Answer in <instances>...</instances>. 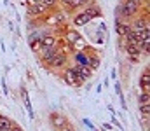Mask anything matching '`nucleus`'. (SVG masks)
Instances as JSON below:
<instances>
[{
    "mask_svg": "<svg viewBox=\"0 0 150 131\" xmlns=\"http://www.w3.org/2000/svg\"><path fill=\"white\" fill-rule=\"evenodd\" d=\"M143 9H147V5H143L140 0H120L115 7V18H119L120 21H131Z\"/></svg>",
    "mask_w": 150,
    "mask_h": 131,
    "instance_id": "nucleus-1",
    "label": "nucleus"
},
{
    "mask_svg": "<svg viewBox=\"0 0 150 131\" xmlns=\"http://www.w3.org/2000/svg\"><path fill=\"white\" fill-rule=\"evenodd\" d=\"M68 61H70V56H67V54H63L59 49H56V52H54L45 63H42V67L47 68V70H51L52 74H56V72H59V70H65V68L68 67Z\"/></svg>",
    "mask_w": 150,
    "mask_h": 131,
    "instance_id": "nucleus-2",
    "label": "nucleus"
},
{
    "mask_svg": "<svg viewBox=\"0 0 150 131\" xmlns=\"http://www.w3.org/2000/svg\"><path fill=\"white\" fill-rule=\"evenodd\" d=\"M61 79H63V82L67 86H70V87H82L86 84V81L75 72L72 67H67L65 70H61Z\"/></svg>",
    "mask_w": 150,
    "mask_h": 131,
    "instance_id": "nucleus-3",
    "label": "nucleus"
},
{
    "mask_svg": "<svg viewBox=\"0 0 150 131\" xmlns=\"http://www.w3.org/2000/svg\"><path fill=\"white\" fill-rule=\"evenodd\" d=\"M129 26H131V30H134V32L150 30V26H149V7L143 9L138 16H134V18L129 21Z\"/></svg>",
    "mask_w": 150,
    "mask_h": 131,
    "instance_id": "nucleus-4",
    "label": "nucleus"
},
{
    "mask_svg": "<svg viewBox=\"0 0 150 131\" xmlns=\"http://www.w3.org/2000/svg\"><path fill=\"white\" fill-rule=\"evenodd\" d=\"M44 25L45 26H52V28H59L61 25H65V19H63V14L56 9V11H51V12H47L44 18Z\"/></svg>",
    "mask_w": 150,
    "mask_h": 131,
    "instance_id": "nucleus-5",
    "label": "nucleus"
},
{
    "mask_svg": "<svg viewBox=\"0 0 150 131\" xmlns=\"http://www.w3.org/2000/svg\"><path fill=\"white\" fill-rule=\"evenodd\" d=\"M91 2H94V0H59V7H63L67 12H74L79 9H84Z\"/></svg>",
    "mask_w": 150,
    "mask_h": 131,
    "instance_id": "nucleus-6",
    "label": "nucleus"
},
{
    "mask_svg": "<svg viewBox=\"0 0 150 131\" xmlns=\"http://www.w3.org/2000/svg\"><path fill=\"white\" fill-rule=\"evenodd\" d=\"M47 12H49V11H47L40 2H33V4H28V5H26V14H28L30 18H38V19H40V18H44Z\"/></svg>",
    "mask_w": 150,
    "mask_h": 131,
    "instance_id": "nucleus-7",
    "label": "nucleus"
},
{
    "mask_svg": "<svg viewBox=\"0 0 150 131\" xmlns=\"http://www.w3.org/2000/svg\"><path fill=\"white\" fill-rule=\"evenodd\" d=\"M67 123H68V119H67L65 114H61V112H51L49 114V124L56 131L59 130V128H63Z\"/></svg>",
    "mask_w": 150,
    "mask_h": 131,
    "instance_id": "nucleus-8",
    "label": "nucleus"
},
{
    "mask_svg": "<svg viewBox=\"0 0 150 131\" xmlns=\"http://www.w3.org/2000/svg\"><path fill=\"white\" fill-rule=\"evenodd\" d=\"M86 51H87V54H89V65H87V67H89L93 72H98V70L101 68V58H100V54H98L96 51H93L91 45H87Z\"/></svg>",
    "mask_w": 150,
    "mask_h": 131,
    "instance_id": "nucleus-9",
    "label": "nucleus"
},
{
    "mask_svg": "<svg viewBox=\"0 0 150 131\" xmlns=\"http://www.w3.org/2000/svg\"><path fill=\"white\" fill-rule=\"evenodd\" d=\"M91 19H98V18H103V12H101V9H100V5L96 4V0L94 2H91V4H87L84 9H82Z\"/></svg>",
    "mask_w": 150,
    "mask_h": 131,
    "instance_id": "nucleus-10",
    "label": "nucleus"
},
{
    "mask_svg": "<svg viewBox=\"0 0 150 131\" xmlns=\"http://www.w3.org/2000/svg\"><path fill=\"white\" fill-rule=\"evenodd\" d=\"M91 21H93V19H91V18H89L84 11L75 12L74 18H72V23H74V26H77V28H80V26H87Z\"/></svg>",
    "mask_w": 150,
    "mask_h": 131,
    "instance_id": "nucleus-11",
    "label": "nucleus"
},
{
    "mask_svg": "<svg viewBox=\"0 0 150 131\" xmlns=\"http://www.w3.org/2000/svg\"><path fill=\"white\" fill-rule=\"evenodd\" d=\"M58 42H59V37H58L56 33H51V32H47V33L42 37V47L54 49V47H58Z\"/></svg>",
    "mask_w": 150,
    "mask_h": 131,
    "instance_id": "nucleus-12",
    "label": "nucleus"
},
{
    "mask_svg": "<svg viewBox=\"0 0 150 131\" xmlns=\"http://www.w3.org/2000/svg\"><path fill=\"white\" fill-rule=\"evenodd\" d=\"M129 32H131L129 21H120L119 18H115V33H117L119 37H126Z\"/></svg>",
    "mask_w": 150,
    "mask_h": 131,
    "instance_id": "nucleus-13",
    "label": "nucleus"
},
{
    "mask_svg": "<svg viewBox=\"0 0 150 131\" xmlns=\"http://www.w3.org/2000/svg\"><path fill=\"white\" fill-rule=\"evenodd\" d=\"M72 58H74L75 65H80V67H87L89 65V54H87L86 49L84 51H75L72 54Z\"/></svg>",
    "mask_w": 150,
    "mask_h": 131,
    "instance_id": "nucleus-14",
    "label": "nucleus"
},
{
    "mask_svg": "<svg viewBox=\"0 0 150 131\" xmlns=\"http://www.w3.org/2000/svg\"><path fill=\"white\" fill-rule=\"evenodd\" d=\"M140 87H142V93H150V68L149 67H145V70L140 75Z\"/></svg>",
    "mask_w": 150,
    "mask_h": 131,
    "instance_id": "nucleus-15",
    "label": "nucleus"
},
{
    "mask_svg": "<svg viewBox=\"0 0 150 131\" xmlns=\"http://www.w3.org/2000/svg\"><path fill=\"white\" fill-rule=\"evenodd\" d=\"M72 68H74L75 72H77V74H79V75H80V77H82V79L86 81V82H87V81H91V79L94 77V72H93V70H91L89 67H80V65H74Z\"/></svg>",
    "mask_w": 150,
    "mask_h": 131,
    "instance_id": "nucleus-16",
    "label": "nucleus"
},
{
    "mask_svg": "<svg viewBox=\"0 0 150 131\" xmlns=\"http://www.w3.org/2000/svg\"><path fill=\"white\" fill-rule=\"evenodd\" d=\"M12 124H14V121H12L11 117H7V115L0 114V131H11Z\"/></svg>",
    "mask_w": 150,
    "mask_h": 131,
    "instance_id": "nucleus-17",
    "label": "nucleus"
},
{
    "mask_svg": "<svg viewBox=\"0 0 150 131\" xmlns=\"http://www.w3.org/2000/svg\"><path fill=\"white\" fill-rule=\"evenodd\" d=\"M124 51H126V54L131 56V58H140V56H142V51H140L138 45H127Z\"/></svg>",
    "mask_w": 150,
    "mask_h": 131,
    "instance_id": "nucleus-18",
    "label": "nucleus"
},
{
    "mask_svg": "<svg viewBox=\"0 0 150 131\" xmlns=\"http://www.w3.org/2000/svg\"><path fill=\"white\" fill-rule=\"evenodd\" d=\"M40 4L51 12V11H56L59 7V0H40Z\"/></svg>",
    "mask_w": 150,
    "mask_h": 131,
    "instance_id": "nucleus-19",
    "label": "nucleus"
},
{
    "mask_svg": "<svg viewBox=\"0 0 150 131\" xmlns=\"http://www.w3.org/2000/svg\"><path fill=\"white\" fill-rule=\"evenodd\" d=\"M72 45H74L75 51H84V49H86V47H87L89 44H87V40H86L84 37H80V39H77V40H75L74 44H72Z\"/></svg>",
    "mask_w": 150,
    "mask_h": 131,
    "instance_id": "nucleus-20",
    "label": "nucleus"
},
{
    "mask_svg": "<svg viewBox=\"0 0 150 131\" xmlns=\"http://www.w3.org/2000/svg\"><path fill=\"white\" fill-rule=\"evenodd\" d=\"M28 45H30V49H32V52H33V54L37 56V54H38V51L42 49V39H37V40H33V42H30Z\"/></svg>",
    "mask_w": 150,
    "mask_h": 131,
    "instance_id": "nucleus-21",
    "label": "nucleus"
},
{
    "mask_svg": "<svg viewBox=\"0 0 150 131\" xmlns=\"http://www.w3.org/2000/svg\"><path fill=\"white\" fill-rule=\"evenodd\" d=\"M140 114H142L143 121L149 123V119H150V105H140Z\"/></svg>",
    "mask_w": 150,
    "mask_h": 131,
    "instance_id": "nucleus-22",
    "label": "nucleus"
},
{
    "mask_svg": "<svg viewBox=\"0 0 150 131\" xmlns=\"http://www.w3.org/2000/svg\"><path fill=\"white\" fill-rule=\"evenodd\" d=\"M138 103L140 105H150V93H140Z\"/></svg>",
    "mask_w": 150,
    "mask_h": 131,
    "instance_id": "nucleus-23",
    "label": "nucleus"
},
{
    "mask_svg": "<svg viewBox=\"0 0 150 131\" xmlns=\"http://www.w3.org/2000/svg\"><path fill=\"white\" fill-rule=\"evenodd\" d=\"M119 47H120L122 51L127 47V40H126V37H119Z\"/></svg>",
    "mask_w": 150,
    "mask_h": 131,
    "instance_id": "nucleus-24",
    "label": "nucleus"
},
{
    "mask_svg": "<svg viewBox=\"0 0 150 131\" xmlns=\"http://www.w3.org/2000/svg\"><path fill=\"white\" fill-rule=\"evenodd\" d=\"M58 131H75V128H74V124H70V123H67L63 128H59Z\"/></svg>",
    "mask_w": 150,
    "mask_h": 131,
    "instance_id": "nucleus-25",
    "label": "nucleus"
},
{
    "mask_svg": "<svg viewBox=\"0 0 150 131\" xmlns=\"http://www.w3.org/2000/svg\"><path fill=\"white\" fill-rule=\"evenodd\" d=\"M82 123H84V124H86V126H87V128H89L91 131H94V130H96V128H94V124H93V123H91L89 119H82Z\"/></svg>",
    "mask_w": 150,
    "mask_h": 131,
    "instance_id": "nucleus-26",
    "label": "nucleus"
},
{
    "mask_svg": "<svg viewBox=\"0 0 150 131\" xmlns=\"http://www.w3.org/2000/svg\"><path fill=\"white\" fill-rule=\"evenodd\" d=\"M113 89H115V94H117V96H119V94H122V89H120V82H119V81H115Z\"/></svg>",
    "mask_w": 150,
    "mask_h": 131,
    "instance_id": "nucleus-27",
    "label": "nucleus"
},
{
    "mask_svg": "<svg viewBox=\"0 0 150 131\" xmlns=\"http://www.w3.org/2000/svg\"><path fill=\"white\" fill-rule=\"evenodd\" d=\"M112 124H115V126H117V128H119L120 131H124V126H122V124H120V123H119V121L115 119V115L112 117Z\"/></svg>",
    "mask_w": 150,
    "mask_h": 131,
    "instance_id": "nucleus-28",
    "label": "nucleus"
},
{
    "mask_svg": "<svg viewBox=\"0 0 150 131\" xmlns=\"http://www.w3.org/2000/svg\"><path fill=\"white\" fill-rule=\"evenodd\" d=\"M2 89H4V94L7 96V94H9V89H7V84H5V79L2 81Z\"/></svg>",
    "mask_w": 150,
    "mask_h": 131,
    "instance_id": "nucleus-29",
    "label": "nucleus"
},
{
    "mask_svg": "<svg viewBox=\"0 0 150 131\" xmlns=\"http://www.w3.org/2000/svg\"><path fill=\"white\" fill-rule=\"evenodd\" d=\"M101 128H105V130H112L113 126L110 124V123H103V124H101Z\"/></svg>",
    "mask_w": 150,
    "mask_h": 131,
    "instance_id": "nucleus-30",
    "label": "nucleus"
},
{
    "mask_svg": "<svg viewBox=\"0 0 150 131\" xmlns=\"http://www.w3.org/2000/svg\"><path fill=\"white\" fill-rule=\"evenodd\" d=\"M112 79L117 81V70H115V68H112Z\"/></svg>",
    "mask_w": 150,
    "mask_h": 131,
    "instance_id": "nucleus-31",
    "label": "nucleus"
},
{
    "mask_svg": "<svg viewBox=\"0 0 150 131\" xmlns=\"http://www.w3.org/2000/svg\"><path fill=\"white\" fill-rule=\"evenodd\" d=\"M35 0H25V5H28V4H33Z\"/></svg>",
    "mask_w": 150,
    "mask_h": 131,
    "instance_id": "nucleus-32",
    "label": "nucleus"
}]
</instances>
